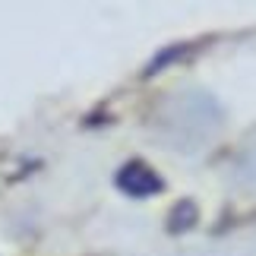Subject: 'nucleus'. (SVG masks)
Instances as JSON below:
<instances>
[{
  "mask_svg": "<svg viewBox=\"0 0 256 256\" xmlns=\"http://www.w3.org/2000/svg\"><path fill=\"white\" fill-rule=\"evenodd\" d=\"M196 224V206L190 200H180L171 209V218H168V231L171 234H184V231H190Z\"/></svg>",
  "mask_w": 256,
  "mask_h": 256,
  "instance_id": "obj_2",
  "label": "nucleus"
},
{
  "mask_svg": "<svg viewBox=\"0 0 256 256\" xmlns=\"http://www.w3.org/2000/svg\"><path fill=\"white\" fill-rule=\"evenodd\" d=\"M184 51H186V48H184V44H177V48H171V51H164V54H158V57H155V60H152V66H149V76H155V73H158V70H164V64H171L174 57H180Z\"/></svg>",
  "mask_w": 256,
  "mask_h": 256,
  "instance_id": "obj_3",
  "label": "nucleus"
},
{
  "mask_svg": "<svg viewBox=\"0 0 256 256\" xmlns=\"http://www.w3.org/2000/svg\"><path fill=\"white\" fill-rule=\"evenodd\" d=\"M114 186L130 200H149V196H158L164 190V180L155 174L152 164H146L140 158L126 162L124 168H117L114 174Z\"/></svg>",
  "mask_w": 256,
  "mask_h": 256,
  "instance_id": "obj_1",
  "label": "nucleus"
}]
</instances>
